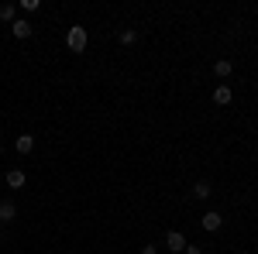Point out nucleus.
Wrapping results in <instances>:
<instances>
[{
	"mask_svg": "<svg viewBox=\"0 0 258 254\" xmlns=\"http://www.w3.org/2000/svg\"><path fill=\"white\" fill-rule=\"evenodd\" d=\"M38 7H41V0H21V11H24V14H35Z\"/></svg>",
	"mask_w": 258,
	"mask_h": 254,
	"instance_id": "12",
	"label": "nucleus"
},
{
	"mask_svg": "<svg viewBox=\"0 0 258 254\" xmlns=\"http://www.w3.org/2000/svg\"><path fill=\"white\" fill-rule=\"evenodd\" d=\"M86 41H90V35H86V28H83V24H73V28L66 31V45H69V52H83V48H86Z\"/></svg>",
	"mask_w": 258,
	"mask_h": 254,
	"instance_id": "1",
	"label": "nucleus"
},
{
	"mask_svg": "<svg viewBox=\"0 0 258 254\" xmlns=\"http://www.w3.org/2000/svg\"><path fill=\"white\" fill-rule=\"evenodd\" d=\"M165 251L182 254V251H186V237L179 234V230H169V234H165Z\"/></svg>",
	"mask_w": 258,
	"mask_h": 254,
	"instance_id": "2",
	"label": "nucleus"
},
{
	"mask_svg": "<svg viewBox=\"0 0 258 254\" xmlns=\"http://www.w3.org/2000/svg\"><path fill=\"white\" fill-rule=\"evenodd\" d=\"M120 41H124V45H135V41H138V31L124 28V31H120Z\"/></svg>",
	"mask_w": 258,
	"mask_h": 254,
	"instance_id": "13",
	"label": "nucleus"
},
{
	"mask_svg": "<svg viewBox=\"0 0 258 254\" xmlns=\"http://www.w3.org/2000/svg\"><path fill=\"white\" fill-rule=\"evenodd\" d=\"M210 182H197V186H193V199H210Z\"/></svg>",
	"mask_w": 258,
	"mask_h": 254,
	"instance_id": "10",
	"label": "nucleus"
},
{
	"mask_svg": "<svg viewBox=\"0 0 258 254\" xmlns=\"http://www.w3.org/2000/svg\"><path fill=\"white\" fill-rule=\"evenodd\" d=\"M0 21H11V24H14V21H18V7H14V4H4V7H0Z\"/></svg>",
	"mask_w": 258,
	"mask_h": 254,
	"instance_id": "11",
	"label": "nucleus"
},
{
	"mask_svg": "<svg viewBox=\"0 0 258 254\" xmlns=\"http://www.w3.org/2000/svg\"><path fill=\"white\" fill-rule=\"evenodd\" d=\"M24 172H21V168H11V172H7V186H11V189H21V186H24Z\"/></svg>",
	"mask_w": 258,
	"mask_h": 254,
	"instance_id": "9",
	"label": "nucleus"
},
{
	"mask_svg": "<svg viewBox=\"0 0 258 254\" xmlns=\"http://www.w3.org/2000/svg\"><path fill=\"white\" fill-rule=\"evenodd\" d=\"M231 97H234V93H231V86H227V82H220L217 90H214V103H217V107H227Z\"/></svg>",
	"mask_w": 258,
	"mask_h": 254,
	"instance_id": "5",
	"label": "nucleus"
},
{
	"mask_svg": "<svg viewBox=\"0 0 258 254\" xmlns=\"http://www.w3.org/2000/svg\"><path fill=\"white\" fill-rule=\"evenodd\" d=\"M14 216H18V206L11 199H0V223H11Z\"/></svg>",
	"mask_w": 258,
	"mask_h": 254,
	"instance_id": "6",
	"label": "nucleus"
},
{
	"mask_svg": "<svg viewBox=\"0 0 258 254\" xmlns=\"http://www.w3.org/2000/svg\"><path fill=\"white\" fill-rule=\"evenodd\" d=\"M31 31H35V28H31V24H28L24 18H18L14 24H11V35H14V38H21V41H24V38H31Z\"/></svg>",
	"mask_w": 258,
	"mask_h": 254,
	"instance_id": "3",
	"label": "nucleus"
},
{
	"mask_svg": "<svg viewBox=\"0 0 258 254\" xmlns=\"http://www.w3.org/2000/svg\"><path fill=\"white\" fill-rule=\"evenodd\" d=\"M14 148H18V155H28V151L35 148V137H31V134H21L18 141H14Z\"/></svg>",
	"mask_w": 258,
	"mask_h": 254,
	"instance_id": "8",
	"label": "nucleus"
},
{
	"mask_svg": "<svg viewBox=\"0 0 258 254\" xmlns=\"http://www.w3.org/2000/svg\"><path fill=\"white\" fill-rule=\"evenodd\" d=\"M231 72H234L231 59H217V62H214V76H217V79H227Z\"/></svg>",
	"mask_w": 258,
	"mask_h": 254,
	"instance_id": "7",
	"label": "nucleus"
},
{
	"mask_svg": "<svg viewBox=\"0 0 258 254\" xmlns=\"http://www.w3.org/2000/svg\"><path fill=\"white\" fill-rule=\"evenodd\" d=\"M141 254H159V247H155V244H145V247H141Z\"/></svg>",
	"mask_w": 258,
	"mask_h": 254,
	"instance_id": "14",
	"label": "nucleus"
},
{
	"mask_svg": "<svg viewBox=\"0 0 258 254\" xmlns=\"http://www.w3.org/2000/svg\"><path fill=\"white\" fill-rule=\"evenodd\" d=\"M0 155H4V141H0Z\"/></svg>",
	"mask_w": 258,
	"mask_h": 254,
	"instance_id": "16",
	"label": "nucleus"
},
{
	"mask_svg": "<svg viewBox=\"0 0 258 254\" xmlns=\"http://www.w3.org/2000/svg\"><path fill=\"white\" fill-rule=\"evenodd\" d=\"M200 223H203V230H210V234H214V230H220V223H224V220H220L217 210H210V213H203Z\"/></svg>",
	"mask_w": 258,
	"mask_h": 254,
	"instance_id": "4",
	"label": "nucleus"
},
{
	"mask_svg": "<svg viewBox=\"0 0 258 254\" xmlns=\"http://www.w3.org/2000/svg\"><path fill=\"white\" fill-rule=\"evenodd\" d=\"M182 254H200V247H197V244H186V251H182Z\"/></svg>",
	"mask_w": 258,
	"mask_h": 254,
	"instance_id": "15",
	"label": "nucleus"
}]
</instances>
